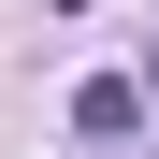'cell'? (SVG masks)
Returning <instances> with one entry per match:
<instances>
[{
  "label": "cell",
  "instance_id": "1",
  "mask_svg": "<svg viewBox=\"0 0 159 159\" xmlns=\"http://www.w3.org/2000/svg\"><path fill=\"white\" fill-rule=\"evenodd\" d=\"M72 130H87V145H130V130H145V87H130V72H87V87H72Z\"/></svg>",
  "mask_w": 159,
  "mask_h": 159
},
{
  "label": "cell",
  "instance_id": "2",
  "mask_svg": "<svg viewBox=\"0 0 159 159\" xmlns=\"http://www.w3.org/2000/svg\"><path fill=\"white\" fill-rule=\"evenodd\" d=\"M130 87H145V101H159V72H130Z\"/></svg>",
  "mask_w": 159,
  "mask_h": 159
}]
</instances>
